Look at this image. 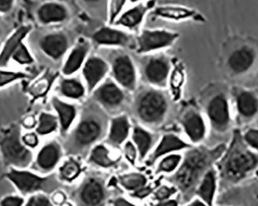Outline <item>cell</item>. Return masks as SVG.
Instances as JSON below:
<instances>
[{
	"label": "cell",
	"instance_id": "1",
	"mask_svg": "<svg viewBox=\"0 0 258 206\" xmlns=\"http://www.w3.org/2000/svg\"><path fill=\"white\" fill-rule=\"evenodd\" d=\"M217 163L220 193L258 175V151L247 146L240 130H233L231 142Z\"/></svg>",
	"mask_w": 258,
	"mask_h": 206
},
{
	"label": "cell",
	"instance_id": "2",
	"mask_svg": "<svg viewBox=\"0 0 258 206\" xmlns=\"http://www.w3.org/2000/svg\"><path fill=\"white\" fill-rule=\"evenodd\" d=\"M226 149L227 145L221 143L213 149L199 146L185 153L183 162L178 171L167 178L180 191L183 202L192 198L204 175L220 160Z\"/></svg>",
	"mask_w": 258,
	"mask_h": 206
},
{
	"label": "cell",
	"instance_id": "3",
	"mask_svg": "<svg viewBox=\"0 0 258 206\" xmlns=\"http://www.w3.org/2000/svg\"><path fill=\"white\" fill-rule=\"evenodd\" d=\"M20 125L11 123L0 130V155L7 168L25 169L33 162V155L22 140Z\"/></svg>",
	"mask_w": 258,
	"mask_h": 206
},
{
	"label": "cell",
	"instance_id": "4",
	"mask_svg": "<svg viewBox=\"0 0 258 206\" xmlns=\"http://www.w3.org/2000/svg\"><path fill=\"white\" fill-rule=\"evenodd\" d=\"M5 178L16 187L23 195L49 193L59 187V183L53 175L40 176L25 169L10 168Z\"/></svg>",
	"mask_w": 258,
	"mask_h": 206
},
{
	"label": "cell",
	"instance_id": "5",
	"mask_svg": "<svg viewBox=\"0 0 258 206\" xmlns=\"http://www.w3.org/2000/svg\"><path fill=\"white\" fill-rule=\"evenodd\" d=\"M135 110L141 121L149 125L159 124L167 113V99L159 90H145L138 95Z\"/></svg>",
	"mask_w": 258,
	"mask_h": 206
},
{
	"label": "cell",
	"instance_id": "6",
	"mask_svg": "<svg viewBox=\"0 0 258 206\" xmlns=\"http://www.w3.org/2000/svg\"><path fill=\"white\" fill-rule=\"evenodd\" d=\"M103 131L102 123L96 117L87 116L80 121L68 141L70 152L87 147L96 141Z\"/></svg>",
	"mask_w": 258,
	"mask_h": 206
},
{
	"label": "cell",
	"instance_id": "7",
	"mask_svg": "<svg viewBox=\"0 0 258 206\" xmlns=\"http://www.w3.org/2000/svg\"><path fill=\"white\" fill-rule=\"evenodd\" d=\"M179 38V33L166 30H143L138 36L137 52L147 54L170 47Z\"/></svg>",
	"mask_w": 258,
	"mask_h": 206
},
{
	"label": "cell",
	"instance_id": "8",
	"mask_svg": "<svg viewBox=\"0 0 258 206\" xmlns=\"http://www.w3.org/2000/svg\"><path fill=\"white\" fill-rule=\"evenodd\" d=\"M111 75L115 82L128 91H134L137 74L131 58L126 54H118L111 60Z\"/></svg>",
	"mask_w": 258,
	"mask_h": 206
},
{
	"label": "cell",
	"instance_id": "9",
	"mask_svg": "<svg viewBox=\"0 0 258 206\" xmlns=\"http://www.w3.org/2000/svg\"><path fill=\"white\" fill-rule=\"evenodd\" d=\"M207 117L213 129L219 133H225L230 125L228 101L224 94L219 93L209 100L206 107Z\"/></svg>",
	"mask_w": 258,
	"mask_h": 206
},
{
	"label": "cell",
	"instance_id": "10",
	"mask_svg": "<svg viewBox=\"0 0 258 206\" xmlns=\"http://www.w3.org/2000/svg\"><path fill=\"white\" fill-rule=\"evenodd\" d=\"M37 44L42 54L53 61L61 59L70 47L69 38L62 31L43 33L37 40Z\"/></svg>",
	"mask_w": 258,
	"mask_h": 206
},
{
	"label": "cell",
	"instance_id": "11",
	"mask_svg": "<svg viewBox=\"0 0 258 206\" xmlns=\"http://www.w3.org/2000/svg\"><path fill=\"white\" fill-rule=\"evenodd\" d=\"M170 72V61L164 55L150 57L146 59L143 65V73L145 80L155 86H165Z\"/></svg>",
	"mask_w": 258,
	"mask_h": 206
},
{
	"label": "cell",
	"instance_id": "12",
	"mask_svg": "<svg viewBox=\"0 0 258 206\" xmlns=\"http://www.w3.org/2000/svg\"><path fill=\"white\" fill-rule=\"evenodd\" d=\"M68 7L61 3L46 1L33 10V17L41 25L61 24L69 18Z\"/></svg>",
	"mask_w": 258,
	"mask_h": 206
},
{
	"label": "cell",
	"instance_id": "13",
	"mask_svg": "<svg viewBox=\"0 0 258 206\" xmlns=\"http://www.w3.org/2000/svg\"><path fill=\"white\" fill-rule=\"evenodd\" d=\"M109 72V65L102 58L96 55L89 57L82 67V75L91 92L98 87Z\"/></svg>",
	"mask_w": 258,
	"mask_h": 206
},
{
	"label": "cell",
	"instance_id": "14",
	"mask_svg": "<svg viewBox=\"0 0 258 206\" xmlns=\"http://www.w3.org/2000/svg\"><path fill=\"white\" fill-rule=\"evenodd\" d=\"M96 101L108 109H116L121 107L125 99L123 90L112 80H107L97 87L94 91Z\"/></svg>",
	"mask_w": 258,
	"mask_h": 206
},
{
	"label": "cell",
	"instance_id": "15",
	"mask_svg": "<svg viewBox=\"0 0 258 206\" xmlns=\"http://www.w3.org/2000/svg\"><path fill=\"white\" fill-rule=\"evenodd\" d=\"M61 154V147L57 142L53 140L45 143L37 153L33 168L41 173H48L60 162Z\"/></svg>",
	"mask_w": 258,
	"mask_h": 206
},
{
	"label": "cell",
	"instance_id": "16",
	"mask_svg": "<svg viewBox=\"0 0 258 206\" xmlns=\"http://www.w3.org/2000/svg\"><path fill=\"white\" fill-rule=\"evenodd\" d=\"M91 38L98 46L109 47H129L132 42L128 33L111 27H101L93 33Z\"/></svg>",
	"mask_w": 258,
	"mask_h": 206
},
{
	"label": "cell",
	"instance_id": "17",
	"mask_svg": "<svg viewBox=\"0 0 258 206\" xmlns=\"http://www.w3.org/2000/svg\"><path fill=\"white\" fill-rule=\"evenodd\" d=\"M31 30L32 27L30 25L20 26L6 40L0 50V68H4L8 65L14 52L18 48L20 43L24 42Z\"/></svg>",
	"mask_w": 258,
	"mask_h": 206
},
{
	"label": "cell",
	"instance_id": "18",
	"mask_svg": "<svg viewBox=\"0 0 258 206\" xmlns=\"http://www.w3.org/2000/svg\"><path fill=\"white\" fill-rule=\"evenodd\" d=\"M105 198L103 183L98 178L87 180L80 188L79 198L85 206H99Z\"/></svg>",
	"mask_w": 258,
	"mask_h": 206
},
{
	"label": "cell",
	"instance_id": "19",
	"mask_svg": "<svg viewBox=\"0 0 258 206\" xmlns=\"http://www.w3.org/2000/svg\"><path fill=\"white\" fill-rule=\"evenodd\" d=\"M185 133L194 143L202 141L206 134L204 119L199 112L189 110L182 116L181 120Z\"/></svg>",
	"mask_w": 258,
	"mask_h": 206
},
{
	"label": "cell",
	"instance_id": "20",
	"mask_svg": "<svg viewBox=\"0 0 258 206\" xmlns=\"http://www.w3.org/2000/svg\"><path fill=\"white\" fill-rule=\"evenodd\" d=\"M248 181L236 186L237 189L230 188L227 190L224 193V196L245 200L241 206H258V176Z\"/></svg>",
	"mask_w": 258,
	"mask_h": 206
},
{
	"label": "cell",
	"instance_id": "21",
	"mask_svg": "<svg viewBox=\"0 0 258 206\" xmlns=\"http://www.w3.org/2000/svg\"><path fill=\"white\" fill-rule=\"evenodd\" d=\"M89 45L85 42L78 43L67 57L62 68V73L64 76H71L82 68L86 62Z\"/></svg>",
	"mask_w": 258,
	"mask_h": 206
},
{
	"label": "cell",
	"instance_id": "22",
	"mask_svg": "<svg viewBox=\"0 0 258 206\" xmlns=\"http://www.w3.org/2000/svg\"><path fill=\"white\" fill-rule=\"evenodd\" d=\"M154 4L153 1H150L146 4L135 6L133 8L129 9L126 12L121 14L114 24L116 26H121L130 30L136 29L142 24L146 13L153 7Z\"/></svg>",
	"mask_w": 258,
	"mask_h": 206
},
{
	"label": "cell",
	"instance_id": "23",
	"mask_svg": "<svg viewBox=\"0 0 258 206\" xmlns=\"http://www.w3.org/2000/svg\"><path fill=\"white\" fill-rule=\"evenodd\" d=\"M236 107L241 120L250 121L258 114V98L251 91H239L236 95Z\"/></svg>",
	"mask_w": 258,
	"mask_h": 206
},
{
	"label": "cell",
	"instance_id": "24",
	"mask_svg": "<svg viewBox=\"0 0 258 206\" xmlns=\"http://www.w3.org/2000/svg\"><path fill=\"white\" fill-rule=\"evenodd\" d=\"M254 59V52L249 47H243L231 54L228 59V66L233 73H244L251 68Z\"/></svg>",
	"mask_w": 258,
	"mask_h": 206
},
{
	"label": "cell",
	"instance_id": "25",
	"mask_svg": "<svg viewBox=\"0 0 258 206\" xmlns=\"http://www.w3.org/2000/svg\"><path fill=\"white\" fill-rule=\"evenodd\" d=\"M51 104L57 114L56 117L60 123V130L63 134L69 130L76 117V108L73 105L62 101L57 97L52 98Z\"/></svg>",
	"mask_w": 258,
	"mask_h": 206
},
{
	"label": "cell",
	"instance_id": "26",
	"mask_svg": "<svg viewBox=\"0 0 258 206\" xmlns=\"http://www.w3.org/2000/svg\"><path fill=\"white\" fill-rule=\"evenodd\" d=\"M189 145L187 144L183 140H181L178 136L173 134H167L162 137L160 143L156 148L154 153L149 158L148 161V165H151L156 162L158 158L162 155L170 153L175 150H182L185 148L189 147Z\"/></svg>",
	"mask_w": 258,
	"mask_h": 206
},
{
	"label": "cell",
	"instance_id": "27",
	"mask_svg": "<svg viewBox=\"0 0 258 206\" xmlns=\"http://www.w3.org/2000/svg\"><path fill=\"white\" fill-rule=\"evenodd\" d=\"M217 190V173L214 168H210L204 175L197 188L196 194L208 206H213Z\"/></svg>",
	"mask_w": 258,
	"mask_h": 206
},
{
	"label": "cell",
	"instance_id": "28",
	"mask_svg": "<svg viewBox=\"0 0 258 206\" xmlns=\"http://www.w3.org/2000/svg\"><path fill=\"white\" fill-rule=\"evenodd\" d=\"M56 73L46 72L43 76L36 80L27 88V93L32 98V101L40 99L46 96L50 91V87L56 79Z\"/></svg>",
	"mask_w": 258,
	"mask_h": 206
},
{
	"label": "cell",
	"instance_id": "29",
	"mask_svg": "<svg viewBox=\"0 0 258 206\" xmlns=\"http://www.w3.org/2000/svg\"><path fill=\"white\" fill-rule=\"evenodd\" d=\"M129 128L130 125L125 116H120L113 119L108 136L109 143L115 146L121 145L128 136Z\"/></svg>",
	"mask_w": 258,
	"mask_h": 206
},
{
	"label": "cell",
	"instance_id": "30",
	"mask_svg": "<svg viewBox=\"0 0 258 206\" xmlns=\"http://www.w3.org/2000/svg\"><path fill=\"white\" fill-rule=\"evenodd\" d=\"M153 14L156 17L172 20H181L190 18L195 16L196 12L189 9L181 7H159L155 9Z\"/></svg>",
	"mask_w": 258,
	"mask_h": 206
},
{
	"label": "cell",
	"instance_id": "31",
	"mask_svg": "<svg viewBox=\"0 0 258 206\" xmlns=\"http://www.w3.org/2000/svg\"><path fill=\"white\" fill-rule=\"evenodd\" d=\"M59 91L66 98L78 99L85 95V88L77 78H63L60 81Z\"/></svg>",
	"mask_w": 258,
	"mask_h": 206
},
{
	"label": "cell",
	"instance_id": "32",
	"mask_svg": "<svg viewBox=\"0 0 258 206\" xmlns=\"http://www.w3.org/2000/svg\"><path fill=\"white\" fill-rule=\"evenodd\" d=\"M58 122L59 120L56 116L53 115L51 113L43 112L39 115L36 132L37 134L42 135V136L50 134L53 132L56 131L58 127Z\"/></svg>",
	"mask_w": 258,
	"mask_h": 206
},
{
	"label": "cell",
	"instance_id": "33",
	"mask_svg": "<svg viewBox=\"0 0 258 206\" xmlns=\"http://www.w3.org/2000/svg\"><path fill=\"white\" fill-rule=\"evenodd\" d=\"M133 138L137 146L141 159H143L152 146V141H153L152 136L144 129L136 127H135L133 131Z\"/></svg>",
	"mask_w": 258,
	"mask_h": 206
},
{
	"label": "cell",
	"instance_id": "34",
	"mask_svg": "<svg viewBox=\"0 0 258 206\" xmlns=\"http://www.w3.org/2000/svg\"><path fill=\"white\" fill-rule=\"evenodd\" d=\"M89 162L101 168H111L116 164L115 161L109 157V151L103 145H98L93 149Z\"/></svg>",
	"mask_w": 258,
	"mask_h": 206
},
{
	"label": "cell",
	"instance_id": "35",
	"mask_svg": "<svg viewBox=\"0 0 258 206\" xmlns=\"http://www.w3.org/2000/svg\"><path fill=\"white\" fill-rule=\"evenodd\" d=\"M120 184L125 189L129 191H136L139 188L146 186L147 180L142 174L132 173L121 175L118 178Z\"/></svg>",
	"mask_w": 258,
	"mask_h": 206
},
{
	"label": "cell",
	"instance_id": "36",
	"mask_svg": "<svg viewBox=\"0 0 258 206\" xmlns=\"http://www.w3.org/2000/svg\"><path fill=\"white\" fill-rule=\"evenodd\" d=\"M81 173V167L75 160L69 159L60 168V179L65 181H72L78 178Z\"/></svg>",
	"mask_w": 258,
	"mask_h": 206
},
{
	"label": "cell",
	"instance_id": "37",
	"mask_svg": "<svg viewBox=\"0 0 258 206\" xmlns=\"http://www.w3.org/2000/svg\"><path fill=\"white\" fill-rule=\"evenodd\" d=\"M11 61L20 65H30L34 63L33 55L24 42L20 43L18 48L14 52L12 56Z\"/></svg>",
	"mask_w": 258,
	"mask_h": 206
},
{
	"label": "cell",
	"instance_id": "38",
	"mask_svg": "<svg viewBox=\"0 0 258 206\" xmlns=\"http://www.w3.org/2000/svg\"><path fill=\"white\" fill-rule=\"evenodd\" d=\"M30 76L25 72L4 70L0 68V88L7 86L20 80L28 78Z\"/></svg>",
	"mask_w": 258,
	"mask_h": 206
},
{
	"label": "cell",
	"instance_id": "39",
	"mask_svg": "<svg viewBox=\"0 0 258 206\" xmlns=\"http://www.w3.org/2000/svg\"><path fill=\"white\" fill-rule=\"evenodd\" d=\"M127 0H110L108 6V21L110 24H114L122 12Z\"/></svg>",
	"mask_w": 258,
	"mask_h": 206
},
{
	"label": "cell",
	"instance_id": "40",
	"mask_svg": "<svg viewBox=\"0 0 258 206\" xmlns=\"http://www.w3.org/2000/svg\"><path fill=\"white\" fill-rule=\"evenodd\" d=\"M181 161L179 155H170L164 158L158 168V172H171L177 168Z\"/></svg>",
	"mask_w": 258,
	"mask_h": 206
},
{
	"label": "cell",
	"instance_id": "41",
	"mask_svg": "<svg viewBox=\"0 0 258 206\" xmlns=\"http://www.w3.org/2000/svg\"><path fill=\"white\" fill-rule=\"evenodd\" d=\"M23 206H54L48 197L41 193L32 194Z\"/></svg>",
	"mask_w": 258,
	"mask_h": 206
},
{
	"label": "cell",
	"instance_id": "42",
	"mask_svg": "<svg viewBox=\"0 0 258 206\" xmlns=\"http://www.w3.org/2000/svg\"><path fill=\"white\" fill-rule=\"evenodd\" d=\"M243 138L247 146L258 151V129H249L243 133Z\"/></svg>",
	"mask_w": 258,
	"mask_h": 206
},
{
	"label": "cell",
	"instance_id": "43",
	"mask_svg": "<svg viewBox=\"0 0 258 206\" xmlns=\"http://www.w3.org/2000/svg\"><path fill=\"white\" fill-rule=\"evenodd\" d=\"M25 201L23 197L15 194H9L0 201V206H23Z\"/></svg>",
	"mask_w": 258,
	"mask_h": 206
},
{
	"label": "cell",
	"instance_id": "44",
	"mask_svg": "<svg viewBox=\"0 0 258 206\" xmlns=\"http://www.w3.org/2000/svg\"><path fill=\"white\" fill-rule=\"evenodd\" d=\"M176 188L175 187L169 188V187L162 186L155 193V198L159 201H162L168 199L171 195L176 192Z\"/></svg>",
	"mask_w": 258,
	"mask_h": 206
},
{
	"label": "cell",
	"instance_id": "45",
	"mask_svg": "<svg viewBox=\"0 0 258 206\" xmlns=\"http://www.w3.org/2000/svg\"><path fill=\"white\" fill-rule=\"evenodd\" d=\"M23 143L28 148H35L38 145L39 138L37 133L30 132L22 136Z\"/></svg>",
	"mask_w": 258,
	"mask_h": 206
},
{
	"label": "cell",
	"instance_id": "46",
	"mask_svg": "<svg viewBox=\"0 0 258 206\" xmlns=\"http://www.w3.org/2000/svg\"><path fill=\"white\" fill-rule=\"evenodd\" d=\"M183 82V74L179 68H175L171 75V85L174 89H178Z\"/></svg>",
	"mask_w": 258,
	"mask_h": 206
},
{
	"label": "cell",
	"instance_id": "47",
	"mask_svg": "<svg viewBox=\"0 0 258 206\" xmlns=\"http://www.w3.org/2000/svg\"><path fill=\"white\" fill-rule=\"evenodd\" d=\"M124 156L127 158V161H128L132 165H134L136 158V150L134 145L130 143V142H127V143L124 145Z\"/></svg>",
	"mask_w": 258,
	"mask_h": 206
},
{
	"label": "cell",
	"instance_id": "48",
	"mask_svg": "<svg viewBox=\"0 0 258 206\" xmlns=\"http://www.w3.org/2000/svg\"><path fill=\"white\" fill-rule=\"evenodd\" d=\"M15 4V0H0V14L10 13Z\"/></svg>",
	"mask_w": 258,
	"mask_h": 206
},
{
	"label": "cell",
	"instance_id": "49",
	"mask_svg": "<svg viewBox=\"0 0 258 206\" xmlns=\"http://www.w3.org/2000/svg\"><path fill=\"white\" fill-rule=\"evenodd\" d=\"M154 188H152V187H143V188H139V189L136 190L135 191V192L133 193L132 195L133 197H136V198H146V196H148L149 194H151L152 191H153Z\"/></svg>",
	"mask_w": 258,
	"mask_h": 206
},
{
	"label": "cell",
	"instance_id": "50",
	"mask_svg": "<svg viewBox=\"0 0 258 206\" xmlns=\"http://www.w3.org/2000/svg\"><path fill=\"white\" fill-rule=\"evenodd\" d=\"M111 206H136L123 198H118L111 201Z\"/></svg>",
	"mask_w": 258,
	"mask_h": 206
},
{
	"label": "cell",
	"instance_id": "51",
	"mask_svg": "<svg viewBox=\"0 0 258 206\" xmlns=\"http://www.w3.org/2000/svg\"><path fill=\"white\" fill-rule=\"evenodd\" d=\"M156 206H178V202L175 200H169V201H161Z\"/></svg>",
	"mask_w": 258,
	"mask_h": 206
},
{
	"label": "cell",
	"instance_id": "52",
	"mask_svg": "<svg viewBox=\"0 0 258 206\" xmlns=\"http://www.w3.org/2000/svg\"><path fill=\"white\" fill-rule=\"evenodd\" d=\"M188 206H207L204 204L203 201H201V200H195V201H192L189 205Z\"/></svg>",
	"mask_w": 258,
	"mask_h": 206
},
{
	"label": "cell",
	"instance_id": "53",
	"mask_svg": "<svg viewBox=\"0 0 258 206\" xmlns=\"http://www.w3.org/2000/svg\"><path fill=\"white\" fill-rule=\"evenodd\" d=\"M4 34H5V25L0 21V40L4 37Z\"/></svg>",
	"mask_w": 258,
	"mask_h": 206
},
{
	"label": "cell",
	"instance_id": "54",
	"mask_svg": "<svg viewBox=\"0 0 258 206\" xmlns=\"http://www.w3.org/2000/svg\"><path fill=\"white\" fill-rule=\"evenodd\" d=\"M62 197H63L62 193L61 194H56V196H55L54 199L56 200V202L61 203L62 204V203H63V199H64V198H62Z\"/></svg>",
	"mask_w": 258,
	"mask_h": 206
},
{
	"label": "cell",
	"instance_id": "55",
	"mask_svg": "<svg viewBox=\"0 0 258 206\" xmlns=\"http://www.w3.org/2000/svg\"><path fill=\"white\" fill-rule=\"evenodd\" d=\"M84 2L86 3L87 4H90V5H92V4H97L98 3L101 2V0H83Z\"/></svg>",
	"mask_w": 258,
	"mask_h": 206
},
{
	"label": "cell",
	"instance_id": "56",
	"mask_svg": "<svg viewBox=\"0 0 258 206\" xmlns=\"http://www.w3.org/2000/svg\"><path fill=\"white\" fill-rule=\"evenodd\" d=\"M60 206H72V204H71L68 202H63L60 204Z\"/></svg>",
	"mask_w": 258,
	"mask_h": 206
},
{
	"label": "cell",
	"instance_id": "57",
	"mask_svg": "<svg viewBox=\"0 0 258 206\" xmlns=\"http://www.w3.org/2000/svg\"><path fill=\"white\" fill-rule=\"evenodd\" d=\"M132 3H138L139 2V1H141V0H130Z\"/></svg>",
	"mask_w": 258,
	"mask_h": 206
}]
</instances>
